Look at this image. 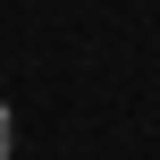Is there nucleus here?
I'll return each mask as SVG.
<instances>
[{
  "label": "nucleus",
  "mask_w": 160,
  "mask_h": 160,
  "mask_svg": "<svg viewBox=\"0 0 160 160\" xmlns=\"http://www.w3.org/2000/svg\"><path fill=\"white\" fill-rule=\"evenodd\" d=\"M17 152V118H8V101H0V160Z\"/></svg>",
  "instance_id": "1"
}]
</instances>
